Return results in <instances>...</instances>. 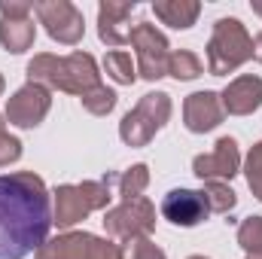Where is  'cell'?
I'll use <instances>...</instances> for the list:
<instances>
[{
	"mask_svg": "<svg viewBox=\"0 0 262 259\" xmlns=\"http://www.w3.org/2000/svg\"><path fill=\"white\" fill-rule=\"evenodd\" d=\"M52 226V195L34 171L0 174V259L37 253Z\"/></svg>",
	"mask_w": 262,
	"mask_h": 259,
	"instance_id": "6da1fadb",
	"label": "cell"
},
{
	"mask_svg": "<svg viewBox=\"0 0 262 259\" xmlns=\"http://www.w3.org/2000/svg\"><path fill=\"white\" fill-rule=\"evenodd\" d=\"M28 82L82 98L101 85V73H98V64L89 52H73L64 58L43 52V55H34L28 61Z\"/></svg>",
	"mask_w": 262,
	"mask_h": 259,
	"instance_id": "7a4b0ae2",
	"label": "cell"
},
{
	"mask_svg": "<svg viewBox=\"0 0 262 259\" xmlns=\"http://www.w3.org/2000/svg\"><path fill=\"white\" fill-rule=\"evenodd\" d=\"M116 177L107 174L104 180H82V183H64L52 192V223L58 229H70L79 220H85L95 210H104L113 198Z\"/></svg>",
	"mask_w": 262,
	"mask_h": 259,
	"instance_id": "3957f363",
	"label": "cell"
},
{
	"mask_svg": "<svg viewBox=\"0 0 262 259\" xmlns=\"http://www.w3.org/2000/svg\"><path fill=\"white\" fill-rule=\"evenodd\" d=\"M253 58V37L238 18H216L207 43V70L213 76H226Z\"/></svg>",
	"mask_w": 262,
	"mask_h": 259,
	"instance_id": "277c9868",
	"label": "cell"
},
{
	"mask_svg": "<svg viewBox=\"0 0 262 259\" xmlns=\"http://www.w3.org/2000/svg\"><path fill=\"white\" fill-rule=\"evenodd\" d=\"M171 119V95L165 92H149L137 101V107L128 110L119 122V137L125 146H146L165 122Z\"/></svg>",
	"mask_w": 262,
	"mask_h": 259,
	"instance_id": "5b68a950",
	"label": "cell"
},
{
	"mask_svg": "<svg viewBox=\"0 0 262 259\" xmlns=\"http://www.w3.org/2000/svg\"><path fill=\"white\" fill-rule=\"evenodd\" d=\"M104 229L116 241H131V238H149L156 229V204L149 198H128L104 213Z\"/></svg>",
	"mask_w": 262,
	"mask_h": 259,
	"instance_id": "8992f818",
	"label": "cell"
},
{
	"mask_svg": "<svg viewBox=\"0 0 262 259\" xmlns=\"http://www.w3.org/2000/svg\"><path fill=\"white\" fill-rule=\"evenodd\" d=\"M37 259H122V247L92 232H64L46 241Z\"/></svg>",
	"mask_w": 262,
	"mask_h": 259,
	"instance_id": "52a82bcc",
	"label": "cell"
},
{
	"mask_svg": "<svg viewBox=\"0 0 262 259\" xmlns=\"http://www.w3.org/2000/svg\"><path fill=\"white\" fill-rule=\"evenodd\" d=\"M131 46H134V55H137V70L146 82H156L162 76H168V58H171V46L165 40V34L149 25V21H140L131 28Z\"/></svg>",
	"mask_w": 262,
	"mask_h": 259,
	"instance_id": "ba28073f",
	"label": "cell"
},
{
	"mask_svg": "<svg viewBox=\"0 0 262 259\" xmlns=\"http://www.w3.org/2000/svg\"><path fill=\"white\" fill-rule=\"evenodd\" d=\"M31 12H34V3L28 0H0V43L6 52L21 55L34 46L37 25Z\"/></svg>",
	"mask_w": 262,
	"mask_h": 259,
	"instance_id": "9c48e42d",
	"label": "cell"
},
{
	"mask_svg": "<svg viewBox=\"0 0 262 259\" xmlns=\"http://www.w3.org/2000/svg\"><path fill=\"white\" fill-rule=\"evenodd\" d=\"M40 25L46 28V34L55 40V43H64V46H76L85 34V21H82V12L70 3V0H43L34 6Z\"/></svg>",
	"mask_w": 262,
	"mask_h": 259,
	"instance_id": "30bf717a",
	"label": "cell"
},
{
	"mask_svg": "<svg viewBox=\"0 0 262 259\" xmlns=\"http://www.w3.org/2000/svg\"><path fill=\"white\" fill-rule=\"evenodd\" d=\"M52 107V92L37 82H25L9 101H6V119L18 128H37Z\"/></svg>",
	"mask_w": 262,
	"mask_h": 259,
	"instance_id": "8fae6325",
	"label": "cell"
},
{
	"mask_svg": "<svg viewBox=\"0 0 262 259\" xmlns=\"http://www.w3.org/2000/svg\"><path fill=\"white\" fill-rule=\"evenodd\" d=\"M192 171L198 180H223L229 183L241 171V149L235 137H220L210 153H201L192 159Z\"/></svg>",
	"mask_w": 262,
	"mask_h": 259,
	"instance_id": "7c38bea8",
	"label": "cell"
},
{
	"mask_svg": "<svg viewBox=\"0 0 262 259\" xmlns=\"http://www.w3.org/2000/svg\"><path fill=\"white\" fill-rule=\"evenodd\" d=\"M207 213L210 207L201 189H171L162 198V217L180 229H192L198 223H204Z\"/></svg>",
	"mask_w": 262,
	"mask_h": 259,
	"instance_id": "4fadbf2b",
	"label": "cell"
},
{
	"mask_svg": "<svg viewBox=\"0 0 262 259\" xmlns=\"http://www.w3.org/2000/svg\"><path fill=\"white\" fill-rule=\"evenodd\" d=\"M226 119V110H223V101L216 92L204 89V92H192L186 101H183V122L192 134H204V131H213L220 122Z\"/></svg>",
	"mask_w": 262,
	"mask_h": 259,
	"instance_id": "5bb4252c",
	"label": "cell"
},
{
	"mask_svg": "<svg viewBox=\"0 0 262 259\" xmlns=\"http://www.w3.org/2000/svg\"><path fill=\"white\" fill-rule=\"evenodd\" d=\"M137 9V3H116V0H104L98 6V37L107 46H122L131 40V12Z\"/></svg>",
	"mask_w": 262,
	"mask_h": 259,
	"instance_id": "9a60e30c",
	"label": "cell"
},
{
	"mask_svg": "<svg viewBox=\"0 0 262 259\" xmlns=\"http://www.w3.org/2000/svg\"><path fill=\"white\" fill-rule=\"evenodd\" d=\"M220 101H223L226 116H250V113L262 104V76L247 73V76L232 79V82L223 89Z\"/></svg>",
	"mask_w": 262,
	"mask_h": 259,
	"instance_id": "2e32d148",
	"label": "cell"
},
{
	"mask_svg": "<svg viewBox=\"0 0 262 259\" xmlns=\"http://www.w3.org/2000/svg\"><path fill=\"white\" fill-rule=\"evenodd\" d=\"M152 12L165 25H171L177 31H186V28H192L198 21L201 3H195V0H156L152 3Z\"/></svg>",
	"mask_w": 262,
	"mask_h": 259,
	"instance_id": "e0dca14e",
	"label": "cell"
},
{
	"mask_svg": "<svg viewBox=\"0 0 262 259\" xmlns=\"http://www.w3.org/2000/svg\"><path fill=\"white\" fill-rule=\"evenodd\" d=\"M201 73H204V64H201V58H198L195 52H189V49L171 52V58H168V76H174L180 82H189V79H198Z\"/></svg>",
	"mask_w": 262,
	"mask_h": 259,
	"instance_id": "ac0fdd59",
	"label": "cell"
},
{
	"mask_svg": "<svg viewBox=\"0 0 262 259\" xmlns=\"http://www.w3.org/2000/svg\"><path fill=\"white\" fill-rule=\"evenodd\" d=\"M204 198H207V207H210V213H232L235 210V204H238V195L232 192V186L229 183H223V180H204Z\"/></svg>",
	"mask_w": 262,
	"mask_h": 259,
	"instance_id": "d6986e66",
	"label": "cell"
},
{
	"mask_svg": "<svg viewBox=\"0 0 262 259\" xmlns=\"http://www.w3.org/2000/svg\"><path fill=\"white\" fill-rule=\"evenodd\" d=\"M146 186H149V168H146L143 162L131 165L128 171L119 177V195H122V201H128V198H143Z\"/></svg>",
	"mask_w": 262,
	"mask_h": 259,
	"instance_id": "ffe728a7",
	"label": "cell"
},
{
	"mask_svg": "<svg viewBox=\"0 0 262 259\" xmlns=\"http://www.w3.org/2000/svg\"><path fill=\"white\" fill-rule=\"evenodd\" d=\"M104 70H107V76H110L113 82H119V85H134V79H137V70H134V61H131L128 52H107Z\"/></svg>",
	"mask_w": 262,
	"mask_h": 259,
	"instance_id": "44dd1931",
	"label": "cell"
},
{
	"mask_svg": "<svg viewBox=\"0 0 262 259\" xmlns=\"http://www.w3.org/2000/svg\"><path fill=\"white\" fill-rule=\"evenodd\" d=\"M79 101H82V107H85L92 116H107V113L116 107V92H113V89H107V85L101 82L98 89H92V92H89V95H82Z\"/></svg>",
	"mask_w": 262,
	"mask_h": 259,
	"instance_id": "7402d4cb",
	"label": "cell"
},
{
	"mask_svg": "<svg viewBox=\"0 0 262 259\" xmlns=\"http://www.w3.org/2000/svg\"><path fill=\"white\" fill-rule=\"evenodd\" d=\"M238 244H241V250L247 256L250 253H262V217H247L238 226Z\"/></svg>",
	"mask_w": 262,
	"mask_h": 259,
	"instance_id": "603a6c76",
	"label": "cell"
},
{
	"mask_svg": "<svg viewBox=\"0 0 262 259\" xmlns=\"http://www.w3.org/2000/svg\"><path fill=\"white\" fill-rule=\"evenodd\" d=\"M244 174H247V186H250V192L262 201V140L250 146L247 162H244Z\"/></svg>",
	"mask_w": 262,
	"mask_h": 259,
	"instance_id": "cb8c5ba5",
	"label": "cell"
},
{
	"mask_svg": "<svg viewBox=\"0 0 262 259\" xmlns=\"http://www.w3.org/2000/svg\"><path fill=\"white\" fill-rule=\"evenodd\" d=\"M119 247H122V259H168L165 250L159 244H152L149 238H131Z\"/></svg>",
	"mask_w": 262,
	"mask_h": 259,
	"instance_id": "d4e9b609",
	"label": "cell"
},
{
	"mask_svg": "<svg viewBox=\"0 0 262 259\" xmlns=\"http://www.w3.org/2000/svg\"><path fill=\"white\" fill-rule=\"evenodd\" d=\"M18 159H21V140L6 131V122L0 116V168H6V165H12Z\"/></svg>",
	"mask_w": 262,
	"mask_h": 259,
	"instance_id": "484cf974",
	"label": "cell"
},
{
	"mask_svg": "<svg viewBox=\"0 0 262 259\" xmlns=\"http://www.w3.org/2000/svg\"><path fill=\"white\" fill-rule=\"evenodd\" d=\"M253 58L262 64V31L256 34V40H253Z\"/></svg>",
	"mask_w": 262,
	"mask_h": 259,
	"instance_id": "4316f807",
	"label": "cell"
},
{
	"mask_svg": "<svg viewBox=\"0 0 262 259\" xmlns=\"http://www.w3.org/2000/svg\"><path fill=\"white\" fill-rule=\"evenodd\" d=\"M250 9H253L256 15H262V0H253V3H250Z\"/></svg>",
	"mask_w": 262,
	"mask_h": 259,
	"instance_id": "83f0119b",
	"label": "cell"
},
{
	"mask_svg": "<svg viewBox=\"0 0 262 259\" xmlns=\"http://www.w3.org/2000/svg\"><path fill=\"white\" fill-rule=\"evenodd\" d=\"M247 259H262V253H250V256H247Z\"/></svg>",
	"mask_w": 262,
	"mask_h": 259,
	"instance_id": "f1b7e54d",
	"label": "cell"
},
{
	"mask_svg": "<svg viewBox=\"0 0 262 259\" xmlns=\"http://www.w3.org/2000/svg\"><path fill=\"white\" fill-rule=\"evenodd\" d=\"M0 95H3V76H0Z\"/></svg>",
	"mask_w": 262,
	"mask_h": 259,
	"instance_id": "f546056e",
	"label": "cell"
},
{
	"mask_svg": "<svg viewBox=\"0 0 262 259\" xmlns=\"http://www.w3.org/2000/svg\"><path fill=\"white\" fill-rule=\"evenodd\" d=\"M189 259H207V256H189Z\"/></svg>",
	"mask_w": 262,
	"mask_h": 259,
	"instance_id": "4dcf8cb0",
	"label": "cell"
}]
</instances>
